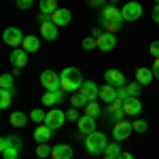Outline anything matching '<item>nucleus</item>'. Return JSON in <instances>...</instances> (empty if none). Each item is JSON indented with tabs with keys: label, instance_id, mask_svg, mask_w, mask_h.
I'll list each match as a JSON object with an SVG mask.
<instances>
[{
	"label": "nucleus",
	"instance_id": "f257e3e1",
	"mask_svg": "<svg viewBox=\"0 0 159 159\" xmlns=\"http://www.w3.org/2000/svg\"><path fill=\"white\" fill-rule=\"evenodd\" d=\"M61 91H66V93H74V91H79L81 85H83V74L79 68H74V66H66L64 70H61Z\"/></svg>",
	"mask_w": 159,
	"mask_h": 159
},
{
	"label": "nucleus",
	"instance_id": "f03ea898",
	"mask_svg": "<svg viewBox=\"0 0 159 159\" xmlns=\"http://www.w3.org/2000/svg\"><path fill=\"white\" fill-rule=\"evenodd\" d=\"M106 147H108V142H106V136L102 134V132H91V134L85 136V148L91 153V155L104 153Z\"/></svg>",
	"mask_w": 159,
	"mask_h": 159
},
{
	"label": "nucleus",
	"instance_id": "7ed1b4c3",
	"mask_svg": "<svg viewBox=\"0 0 159 159\" xmlns=\"http://www.w3.org/2000/svg\"><path fill=\"white\" fill-rule=\"evenodd\" d=\"M40 85L45 87V91H57L61 89V76L53 70H43L40 72Z\"/></svg>",
	"mask_w": 159,
	"mask_h": 159
},
{
	"label": "nucleus",
	"instance_id": "20e7f679",
	"mask_svg": "<svg viewBox=\"0 0 159 159\" xmlns=\"http://www.w3.org/2000/svg\"><path fill=\"white\" fill-rule=\"evenodd\" d=\"M121 15L125 21H138L140 17H142V4L140 2H125L121 7Z\"/></svg>",
	"mask_w": 159,
	"mask_h": 159
},
{
	"label": "nucleus",
	"instance_id": "39448f33",
	"mask_svg": "<svg viewBox=\"0 0 159 159\" xmlns=\"http://www.w3.org/2000/svg\"><path fill=\"white\" fill-rule=\"evenodd\" d=\"M68 117H66V112L64 110H60V108H53V110H49L47 112V117H45V125L47 127H51L53 132L55 129H60L61 125H64V121H66Z\"/></svg>",
	"mask_w": 159,
	"mask_h": 159
},
{
	"label": "nucleus",
	"instance_id": "423d86ee",
	"mask_svg": "<svg viewBox=\"0 0 159 159\" xmlns=\"http://www.w3.org/2000/svg\"><path fill=\"white\" fill-rule=\"evenodd\" d=\"M24 32L19 30V28H7L4 32H2V40L9 45V47H21V43H24Z\"/></svg>",
	"mask_w": 159,
	"mask_h": 159
},
{
	"label": "nucleus",
	"instance_id": "0eeeda50",
	"mask_svg": "<svg viewBox=\"0 0 159 159\" xmlns=\"http://www.w3.org/2000/svg\"><path fill=\"white\" fill-rule=\"evenodd\" d=\"M134 132V127H132V121H127V119H123V121H117L115 123V127H112V138L117 140V142H121L125 138H129V134Z\"/></svg>",
	"mask_w": 159,
	"mask_h": 159
},
{
	"label": "nucleus",
	"instance_id": "6e6552de",
	"mask_svg": "<svg viewBox=\"0 0 159 159\" xmlns=\"http://www.w3.org/2000/svg\"><path fill=\"white\" fill-rule=\"evenodd\" d=\"M104 81H106V85L115 87V89L127 85V81H125L123 72H121V70H115V68H110V70H106V72H104Z\"/></svg>",
	"mask_w": 159,
	"mask_h": 159
},
{
	"label": "nucleus",
	"instance_id": "1a4fd4ad",
	"mask_svg": "<svg viewBox=\"0 0 159 159\" xmlns=\"http://www.w3.org/2000/svg\"><path fill=\"white\" fill-rule=\"evenodd\" d=\"M51 21L57 25V28H61V25H68L70 21H72V13L68 11V9H57L55 13H51Z\"/></svg>",
	"mask_w": 159,
	"mask_h": 159
},
{
	"label": "nucleus",
	"instance_id": "9d476101",
	"mask_svg": "<svg viewBox=\"0 0 159 159\" xmlns=\"http://www.w3.org/2000/svg\"><path fill=\"white\" fill-rule=\"evenodd\" d=\"M81 93L89 98V102H96L100 100V87L93 83V81H83V85H81Z\"/></svg>",
	"mask_w": 159,
	"mask_h": 159
},
{
	"label": "nucleus",
	"instance_id": "9b49d317",
	"mask_svg": "<svg viewBox=\"0 0 159 159\" xmlns=\"http://www.w3.org/2000/svg\"><path fill=\"white\" fill-rule=\"evenodd\" d=\"M115 47H117V36H115V34L104 32V34L98 38V49L100 51H104V53H106V51H112Z\"/></svg>",
	"mask_w": 159,
	"mask_h": 159
},
{
	"label": "nucleus",
	"instance_id": "f8f14e48",
	"mask_svg": "<svg viewBox=\"0 0 159 159\" xmlns=\"http://www.w3.org/2000/svg\"><path fill=\"white\" fill-rule=\"evenodd\" d=\"M79 125V132L81 134H91V132H96V119L93 117H89V115H81V119L76 121Z\"/></svg>",
	"mask_w": 159,
	"mask_h": 159
},
{
	"label": "nucleus",
	"instance_id": "ddd939ff",
	"mask_svg": "<svg viewBox=\"0 0 159 159\" xmlns=\"http://www.w3.org/2000/svg\"><path fill=\"white\" fill-rule=\"evenodd\" d=\"M11 64L15 66V68H24L25 64H28V51H24L21 47H17V49L11 51Z\"/></svg>",
	"mask_w": 159,
	"mask_h": 159
},
{
	"label": "nucleus",
	"instance_id": "4468645a",
	"mask_svg": "<svg viewBox=\"0 0 159 159\" xmlns=\"http://www.w3.org/2000/svg\"><path fill=\"white\" fill-rule=\"evenodd\" d=\"M64 93L66 91H61V89H57V91H45V96H43V104L45 106H57L61 100H64Z\"/></svg>",
	"mask_w": 159,
	"mask_h": 159
},
{
	"label": "nucleus",
	"instance_id": "2eb2a0df",
	"mask_svg": "<svg viewBox=\"0 0 159 159\" xmlns=\"http://www.w3.org/2000/svg\"><path fill=\"white\" fill-rule=\"evenodd\" d=\"M32 136H34V140H36V142H49L51 136H53V129L47 127L45 123H40L36 129H34V134H32Z\"/></svg>",
	"mask_w": 159,
	"mask_h": 159
},
{
	"label": "nucleus",
	"instance_id": "dca6fc26",
	"mask_svg": "<svg viewBox=\"0 0 159 159\" xmlns=\"http://www.w3.org/2000/svg\"><path fill=\"white\" fill-rule=\"evenodd\" d=\"M100 15H104L108 21H125V19H123V15H121V9H117L115 4H108V7H104Z\"/></svg>",
	"mask_w": 159,
	"mask_h": 159
},
{
	"label": "nucleus",
	"instance_id": "f3484780",
	"mask_svg": "<svg viewBox=\"0 0 159 159\" xmlns=\"http://www.w3.org/2000/svg\"><path fill=\"white\" fill-rule=\"evenodd\" d=\"M40 38H45V40H55V38H57V25L53 24V21L43 24L40 25Z\"/></svg>",
	"mask_w": 159,
	"mask_h": 159
},
{
	"label": "nucleus",
	"instance_id": "a211bd4d",
	"mask_svg": "<svg viewBox=\"0 0 159 159\" xmlns=\"http://www.w3.org/2000/svg\"><path fill=\"white\" fill-rule=\"evenodd\" d=\"M153 79H155V74H153V68H147V66H142V68H138V70H136V81H138L140 85H148Z\"/></svg>",
	"mask_w": 159,
	"mask_h": 159
},
{
	"label": "nucleus",
	"instance_id": "6ab92c4d",
	"mask_svg": "<svg viewBox=\"0 0 159 159\" xmlns=\"http://www.w3.org/2000/svg\"><path fill=\"white\" fill-rule=\"evenodd\" d=\"M51 159H72V148L68 144H55L53 153H51Z\"/></svg>",
	"mask_w": 159,
	"mask_h": 159
},
{
	"label": "nucleus",
	"instance_id": "aec40b11",
	"mask_svg": "<svg viewBox=\"0 0 159 159\" xmlns=\"http://www.w3.org/2000/svg\"><path fill=\"white\" fill-rule=\"evenodd\" d=\"M123 110H125V115H140L142 104H140L138 98H127L125 102H123Z\"/></svg>",
	"mask_w": 159,
	"mask_h": 159
},
{
	"label": "nucleus",
	"instance_id": "412c9836",
	"mask_svg": "<svg viewBox=\"0 0 159 159\" xmlns=\"http://www.w3.org/2000/svg\"><path fill=\"white\" fill-rule=\"evenodd\" d=\"M11 147L21 148V138L19 136H2L0 138V153H4L7 148H11Z\"/></svg>",
	"mask_w": 159,
	"mask_h": 159
},
{
	"label": "nucleus",
	"instance_id": "4be33fe9",
	"mask_svg": "<svg viewBox=\"0 0 159 159\" xmlns=\"http://www.w3.org/2000/svg\"><path fill=\"white\" fill-rule=\"evenodd\" d=\"M21 49L24 51H28V53H36L38 49H40V38L38 36H25L24 38V43H21Z\"/></svg>",
	"mask_w": 159,
	"mask_h": 159
},
{
	"label": "nucleus",
	"instance_id": "5701e85b",
	"mask_svg": "<svg viewBox=\"0 0 159 159\" xmlns=\"http://www.w3.org/2000/svg\"><path fill=\"white\" fill-rule=\"evenodd\" d=\"M100 100L106 102V104L115 102V100H117V89L110 87V85H102V87H100Z\"/></svg>",
	"mask_w": 159,
	"mask_h": 159
},
{
	"label": "nucleus",
	"instance_id": "b1692460",
	"mask_svg": "<svg viewBox=\"0 0 159 159\" xmlns=\"http://www.w3.org/2000/svg\"><path fill=\"white\" fill-rule=\"evenodd\" d=\"M9 123H11L13 127H25V123H28V115L21 112V110H15L11 117H9Z\"/></svg>",
	"mask_w": 159,
	"mask_h": 159
},
{
	"label": "nucleus",
	"instance_id": "393cba45",
	"mask_svg": "<svg viewBox=\"0 0 159 159\" xmlns=\"http://www.w3.org/2000/svg\"><path fill=\"white\" fill-rule=\"evenodd\" d=\"M15 96V89H0V108L7 110L11 106V100Z\"/></svg>",
	"mask_w": 159,
	"mask_h": 159
},
{
	"label": "nucleus",
	"instance_id": "a878e982",
	"mask_svg": "<svg viewBox=\"0 0 159 159\" xmlns=\"http://www.w3.org/2000/svg\"><path fill=\"white\" fill-rule=\"evenodd\" d=\"M38 9H40V13L51 15V13L57 11L60 7H57V0H40V2H38Z\"/></svg>",
	"mask_w": 159,
	"mask_h": 159
},
{
	"label": "nucleus",
	"instance_id": "bb28decb",
	"mask_svg": "<svg viewBox=\"0 0 159 159\" xmlns=\"http://www.w3.org/2000/svg\"><path fill=\"white\" fill-rule=\"evenodd\" d=\"M87 104H89V98L83 96V93H76V96L70 98V106H72V108H85Z\"/></svg>",
	"mask_w": 159,
	"mask_h": 159
},
{
	"label": "nucleus",
	"instance_id": "cd10ccee",
	"mask_svg": "<svg viewBox=\"0 0 159 159\" xmlns=\"http://www.w3.org/2000/svg\"><path fill=\"white\" fill-rule=\"evenodd\" d=\"M51 153H53V147H49V142H38V147H36V155H38L40 159L51 157Z\"/></svg>",
	"mask_w": 159,
	"mask_h": 159
},
{
	"label": "nucleus",
	"instance_id": "c85d7f7f",
	"mask_svg": "<svg viewBox=\"0 0 159 159\" xmlns=\"http://www.w3.org/2000/svg\"><path fill=\"white\" fill-rule=\"evenodd\" d=\"M123 151L121 147H119V142L115 140V142H110L108 147H106V151H104V155H108V157H115V159H119V155H121Z\"/></svg>",
	"mask_w": 159,
	"mask_h": 159
},
{
	"label": "nucleus",
	"instance_id": "c756f323",
	"mask_svg": "<svg viewBox=\"0 0 159 159\" xmlns=\"http://www.w3.org/2000/svg\"><path fill=\"white\" fill-rule=\"evenodd\" d=\"M0 89H15V76L13 74H2L0 76Z\"/></svg>",
	"mask_w": 159,
	"mask_h": 159
},
{
	"label": "nucleus",
	"instance_id": "7c9ffc66",
	"mask_svg": "<svg viewBox=\"0 0 159 159\" xmlns=\"http://www.w3.org/2000/svg\"><path fill=\"white\" fill-rule=\"evenodd\" d=\"M125 89H127L129 98H138V96H140V89H142V85H140L138 81H132V83H127V85H125Z\"/></svg>",
	"mask_w": 159,
	"mask_h": 159
},
{
	"label": "nucleus",
	"instance_id": "2f4dec72",
	"mask_svg": "<svg viewBox=\"0 0 159 159\" xmlns=\"http://www.w3.org/2000/svg\"><path fill=\"white\" fill-rule=\"evenodd\" d=\"M100 112H102V108H100L98 100H96V102H89V104L85 106V115H89V117H93V119L98 117Z\"/></svg>",
	"mask_w": 159,
	"mask_h": 159
},
{
	"label": "nucleus",
	"instance_id": "473e14b6",
	"mask_svg": "<svg viewBox=\"0 0 159 159\" xmlns=\"http://www.w3.org/2000/svg\"><path fill=\"white\" fill-rule=\"evenodd\" d=\"M45 117H47V112L43 108H34L32 112H30V119L34 123H45Z\"/></svg>",
	"mask_w": 159,
	"mask_h": 159
},
{
	"label": "nucleus",
	"instance_id": "72a5a7b5",
	"mask_svg": "<svg viewBox=\"0 0 159 159\" xmlns=\"http://www.w3.org/2000/svg\"><path fill=\"white\" fill-rule=\"evenodd\" d=\"M132 127H134V132H138V134H144L148 129V123L144 119H134L132 121Z\"/></svg>",
	"mask_w": 159,
	"mask_h": 159
},
{
	"label": "nucleus",
	"instance_id": "f704fd0d",
	"mask_svg": "<svg viewBox=\"0 0 159 159\" xmlns=\"http://www.w3.org/2000/svg\"><path fill=\"white\" fill-rule=\"evenodd\" d=\"M81 47L85 51H91V49H98V40L93 36H87V38H83V43H81Z\"/></svg>",
	"mask_w": 159,
	"mask_h": 159
},
{
	"label": "nucleus",
	"instance_id": "c9c22d12",
	"mask_svg": "<svg viewBox=\"0 0 159 159\" xmlns=\"http://www.w3.org/2000/svg\"><path fill=\"white\" fill-rule=\"evenodd\" d=\"M19 151H21L19 147H11V148H7V151L2 153V157L4 159H17L19 157Z\"/></svg>",
	"mask_w": 159,
	"mask_h": 159
},
{
	"label": "nucleus",
	"instance_id": "e433bc0d",
	"mask_svg": "<svg viewBox=\"0 0 159 159\" xmlns=\"http://www.w3.org/2000/svg\"><path fill=\"white\" fill-rule=\"evenodd\" d=\"M148 53L153 55V60H155V57H159V40H153V43L148 45Z\"/></svg>",
	"mask_w": 159,
	"mask_h": 159
},
{
	"label": "nucleus",
	"instance_id": "4c0bfd02",
	"mask_svg": "<svg viewBox=\"0 0 159 159\" xmlns=\"http://www.w3.org/2000/svg\"><path fill=\"white\" fill-rule=\"evenodd\" d=\"M15 4H17L21 11H28V9L34 4V0H15Z\"/></svg>",
	"mask_w": 159,
	"mask_h": 159
},
{
	"label": "nucleus",
	"instance_id": "58836bf2",
	"mask_svg": "<svg viewBox=\"0 0 159 159\" xmlns=\"http://www.w3.org/2000/svg\"><path fill=\"white\" fill-rule=\"evenodd\" d=\"M66 117H68V121H79V119H81V117H79V110H76V108L66 110Z\"/></svg>",
	"mask_w": 159,
	"mask_h": 159
},
{
	"label": "nucleus",
	"instance_id": "ea45409f",
	"mask_svg": "<svg viewBox=\"0 0 159 159\" xmlns=\"http://www.w3.org/2000/svg\"><path fill=\"white\" fill-rule=\"evenodd\" d=\"M127 98H129L127 89H125V87H119V89H117V100H121V102H125Z\"/></svg>",
	"mask_w": 159,
	"mask_h": 159
},
{
	"label": "nucleus",
	"instance_id": "a19ab883",
	"mask_svg": "<svg viewBox=\"0 0 159 159\" xmlns=\"http://www.w3.org/2000/svg\"><path fill=\"white\" fill-rule=\"evenodd\" d=\"M110 24H112V21H108L104 15H100V17H98V25L102 28V30H108V25H110Z\"/></svg>",
	"mask_w": 159,
	"mask_h": 159
},
{
	"label": "nucleus",
	"instance_id": "79ce46f5",
	"mask_svg": "<svg viewBox=\"0 0 159 159\" xmlns=\"http://www.w3.org/2000/svg\"><path fill=\"white\" fill-rule=\"evenodd\" d=\"M38 24L43 25V24H47V21H51V15H47V13H38Z\"/></svg>",
	"mask_w": 159,
	"mask_h": 159
},
{
	"label": "nucleus",
	"instance_id": "37998d69",
	"mask_svg": "<svg viewBox=\"0 0 159 159\" xmlns=\"http://www.w3.org/2000/svg\"><path fill=\"white\" fill-rule=\"evenodd\" d=\"M151 17H153V21H155V24H159V4H155V7H153Z\"/></svg>",
	"mask_w": 159,
	"mask_h": 159
},
{
	"label": "nucleus",
	"instance_id": "c03bdc74",
	"mask_svg": "<svg viewBox=\"0 0 159 159\" xmlns=\"http://www.w3.org/2000/svg\"><path fill=\"white\" fill-rule=\"evenodd\" d=\"M153 74H155V79L159 81V57H155V61H153Z\"/></svg>",
	"mask_w": 159,
	"mask_h": 159
},
{
	"label": "nucleus",
	"instance_id": "a18cd8bd",
	"mask_svg": "<svg viewBox=\"0 0 159 159\" xmlns=\"http://www.w3.org/2000/svg\"><path fill=\"white\" fill-rule=\"evenodd\" d=\"M102 34H104V30H102V28H100V25H98V28H93V30H91V36L96 38V40H98V38L102 36Z\"/></svg>",
	"mask_w": 159,
	"mask_h": 159
},
{
	"label": "nucleus",
	"instance_id": "49530a36",
	"mask_svg": "<svg viewBox=\"0 0 159 159\" xmlns=\"http://www.w3.org/2000/svg\"><path fill=\"white\" fill-rule=\"evenodd\" d=\"M104 2H106V0H89L91 7H102V9H104Z\"/></svg>",
	"mask_w": 159,
	"mask_h": 159
},
{
	"label": "nucleus",
	"instance_id": "de8ad7c7",
	"mask_svg": "<svg viewBox=\"0 0 159 159\" xmlns=\"http://www.w3.org/2000/svg\"><path fill=\"white\" fill-rule=\"evenodd\" d=\"M119 159H134V155H132V153H127V151H123L121 155H119Z\"/></svg>",
	"mask_w": 159,
	"mask_h": 159
},
{
	"label": "nucleus",
	"instance_id": "09e8293b",
	"mask_svg": "<svg viewBox=\"0 0 159 159\" xmlns=\"http://www.w3.org/2000/svg\"><path fill=\"white\" fill-rule=\"evenodd\" d=\"M19 74H21V68H15V70H13V76H15V79H17Z\"/></svg>",
	"mask_w": 159,
	"mask_h": 159
},
{
	"label": "nucleus",
	"instance_id": "8fccbe9b",
	"mask_svg": "<svg viewBox=\"0 0 159 159\" xmlns=\"http://www.w3.org/2000/svg\"><path fill=\"white\" fill-rule=\"evenodd\" d=\"M104 159H115V157H108V155H104Z\"/></svg>",
	"mask_w": 159,
	"mask_h": 159
},
{
	"label": "nucleus",
	"instance_id": "3c124183",
	"mask_svg": "<svg viewBox=\"0 0 159 159\" xmlns=\"http://www.w3.org/2000/svg\"><path fill=\"white\" fill-rule=\"evenodd\" d=\"M155 4H159V0H155Z\"/></svg>",
	"mask_w": 159,
	"mask_h": 159
},
{
	"label": "nucleus",
	"instance_id": "603ef678",
	"mask_svg": "<svg viewBox=\"0 0 159 159\" xmlns=\"http://www.w3.org/2000/svg\"><path fill=\"white\" fill-rule=\"evenodd\" d=\"M110 2H117V0H110Z\"/></svg>",
	"mask_w": 159,
	"mask_h": 159
}]
</instances>
